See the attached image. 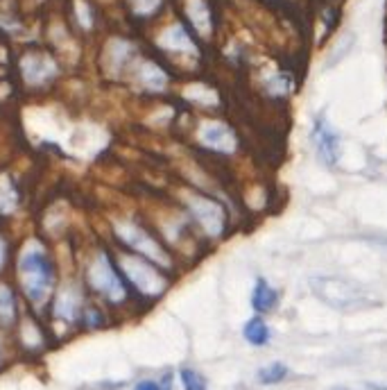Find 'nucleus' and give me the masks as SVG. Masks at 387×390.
Here are the masks:
<instances>
[{"mask_svg":"<svg viewBox=\"0 0 387 390\" xmlns=\"http://www.w3.org/2000/svg\"><path fill=\"white\" fill-rule=\"evenodd\" d=\"M18 279L25 290V295L32 304L41 307L50 297V290L55 284V270L50 257L46 254L43 246L39 243H28V248L21 252L18 257Z\"/></svg>","mask_w":387,"mask_h":390,"instance_id":"1","label":"nucleus"},{"mask_svg":"<svg viewBox=\"0 0 387 390\" xmlns=\"http://www.w3.org/2000/svg\"><path fill=\"white\" fill-rule=\"evenodd\" d=\"M86 279H89V286L107 302L122 304L127 300V282H124V275L120 273V268L114 263V259H111L107 252L95 254L89 265V273H86Z\"/></svg>","mask_w":387,"mask_h":390,"instance_id":"2","label":"nucleus"},{"mask_svg":"<svg viewBox=\"0 0 387 390\" xmlns=\"http://www.w3.org/2000/svg\"><path fill=\"white\" fill-rule=\"evenodd\" d=\"M120 273L127 277V282L141 292V295L147 297H159L161 292L168 288L166 277L159 273V265H154L152 261H147L139 254H129L124 252L120 257Z\"/></svg>","mask_w":387,"mask_h":390,"instance_id":"3","label":"nucleus"},{"mask_svg":"<svg viewBox=\"0 0 387 390\" xmlns=\"http://www.w3.org/2000/svg\"><path fill=\"white\" fill-rule=\"evenodd\" d=\"M116 236L120 238L124 248H129L134 254H139V257L152 261L159 268H166V270L172 268V259H170L168 250L161 246V243L149 234L145 227L124 221V223L116 225Z\"/></svg>","mask_w":387,"mask_h":390,"instance_id":"4","label":"nucleus"},{"mask_svg":"<svg viewBox=\"0 0 387 390\" xmlns=\"http://www.w3.org/2000/svg\"><path fill=\"white\" fill-rule=\"evenodd\" d=\"M186 209H189L191 218L197 223V227L211 238H220L227 229V211L224 206L216 200L206 198L199 193H189L184 198Z\"/></svg>","mask_w":387,"mask_h":390,"instance_id":"5","label":"nucleus"},{"mask_svg":"<svg viewBox=\"0 0 387 390\" xmlns=\"http://www.w3.org/2000/svg\"><path fill=\"white\" fill-rule=\"evenodd\" d=\"M310 288H313V292L319 300H324L335 309L354 307V304H360L367 295L360 286L340 277H313L310 279Z\"/></svg>","mask_w":387,"mask_h":390,"instance_id":"6","label":"nucleus"},{"mask_svg":"<svg viewBox=\"0 0 387 390\" xmlns=\"http://www.w3.org/2000/svg\"><path fill=\"white\" fill-rule=\"evenodd\" d=\"M310 137H313V145H315L317 157L324 166L333 168L335 164H338V159H340V134L331 127L327 118L324 116L315 118L313 134H310Z\"/></svg>","mask_w":387,"mask_h":390,"instance_id":"7","label":"nucleus"},{"mask_svg":"<svg viewBox=\"0 0 387 390\" xmlns=\"http://www.w3.org/2000/svg\"><path fill=\"white\" fill-rule=\"evenodd\" d=\"M199 143L213 152L231 154L235 150V134L229 125L220 123V120H208V123L199 127Z\"/></svg>","mask_w":387,"mask_h":390,"instance_id":"8","label":"nucleus"},{"mask_svg":"<svg viewBox=\"0 0 387 390\" xmlns=\"http://www.w3.org/2000/svg\"><path fill=\"white\" fill-rule=\"evenodd\" d=\"M279 290L274 288L265 277H258L256 284L252 288V297H249V302H252V309L258 313V315H265V313H272L277 311L279 307Z\"/></svg>","mask_w":387,"mask_h":390,"instance_id":"9","label":"nucleus"},{"mask_svg":"<svg viewBox=\"0 0 387 390\" xmlns=\"http://www.w3.org/2000/svg\"><path fill=\"white\" fill-rule=\"evenodd\" d=\"M23 75L25 80H28L30 84H41L46 80H50L57 73L55 64L50 62L48 57H41V55H30V57H25L23 59Z\"/></svg>","mask_w":387,"mask_h":390,"instance_id":"10","label":"nucleus"},{"mask_svg":"<svg viewBox=\"0 0 387 390\" xmlns=\"http://www.w3.org/2000/svg\"><path fill=\"white\" fill-rule=\"evenodd\" d=\"M80 304H82V300H80V292L75 290L73 286H68V288H61V292L57 295L55 313L59 315V318H64V320L73 322V320H78V315H80V309H82Z\"/></svg>","mask_w":387,"mask_h":390,"instance_id":"11","label":"nucleus"},{"mask_svg":"<svg viewBox=\"0 0 387 390\" xmlns=\"http://www.w3.org/2000/svg\"><path fill=\"white\" fill-rule=\"evenodd\" d=\"M243 338L254 347H265V345H270V340H272L270 325L260 318V315H254V318H249L243 325Z\"/></svg>","mask_w":387,"mask_h":390,"instance_id":"12","label":"nucleus"},{"mask_svg":"<svg viewBox=\"0 0 387 390\" xmlns=\"http://www.w3.org/2000/svg\"><path fill=\"white\" fill-rule=\"evenodd\" d=\"M161 46L168 48V51H186V53L195 51L189 32H186L181 26H172L170 30H166L164 36H161Z\"/></svg>","mask_w":387,"mask_h":390,"instance_id":"13","label":"nucleus"},{"mask_svg":"<svg viewBox=\"0 0 387 390\" xmlns=\"http://www.w3.org/2000/svg\"><path fill=\"white\" fill-rule=\"evenodd\" d=\"M16 320V297L9 286L0 284V325L9 327Z\"/></svg>","mask_w":387,"mask_h":390,"instance_id":"14","label":"nucleus"},{"mask_svg":"<svg viewBox=\"0 0 387 390\" xmlns=\"http://www.w3.org/2000/svg\"><path fill=\"white\" fill-rule=\"evenodd\" d=\"M288 365L281 363V361H274L270 365H265V368H260L258 370V384H263V386H274V384H281L285 381V376H288Z\"/></svg>","mask_w":387,"mask_h":390,"instance_id":"15","label":"nucleus"},{"mask_svg":"<svg viewBox=\"0 0 387 390\" xmlns=\"http://www.w3.org/2000/svg\"><path fill=\"white\" fill-rule=\"evenodd\" d=\"M179 379H181L184 390H208L206 379L197 370H193V368H181L179 370Z\"/></svg>","mask_w":387,"mask_h":390,"instance_id":"16","label":"nucleus"},{"mask_svg":"<svg viewBox=\"0 0 387 390\" xmlns=\"http://www.w3.org/2000/svg\"><path fill=\"white\" fill-rule=\"evenodd\" d=\"M189 14L197 26V30H202L206 34V30H208V9H206V5L202 3V0H193L191 7H189Z\"/></svg>","mask_w":387,"mask_h":390,"instance_id":"17","label":"nucleus"},{"mask_svg":"<svg viewBox=\"0 0 387 390\" xmlns=\"http://www.w3.org/2000/svg\"><path fill=\"white\" fill-rule=\"evenodd\" d=\"M141 80H143V84H147V87L159 89V87H164L166 75H164V73H161L157 66L145 64V66H143V70H141Z\"/></svg>","mask_w":387,"mask_h":390,"instance_id":"18","label":"nucleus"},{"mask_svg":"<svg viewBox=\"0 0 387 390\" xmlns=\"http://www.w3.org/2000/svg\"><path fill=\"white\" fill-rule=\"evenodd\" d=\"M5 198H7V206H9V211H11L16 206V191H14V186L9 184V179L0 181V209H3Z\"/></svg>","mask_w":387,"mask_h":390,"instance_id":"19","label":"nucleus"},{"mask_svg":"<svg viewBox=\"0 0 387 390\" xmlns=\"http://www.w3.org/2000/svg\"><path fill=\"white\" fill-rule=\"evenodd\" d=\"M102 322H105V315L100 313L95 307H86L84 309V325L86 327H100Z\"/></svg>","mask_w":387,"mask_h":390,"instance_id":"20","label":"nucleus"},{"mask_svg":"<svg viewBox=\"0 0 387 390\" xmlns=\"http://www.w3.org/2000/svg\"><path fill=\"white\" fill-rule=\"evenodd\" d=\"M267 87H270V91L272 93H277V95H283L285 91H288V78H283V75H279V78H274L270 84H267Z\"/></svg>","mask_w":387,"mask_h":390,"instance_id":"21","label":"nucleus"},{"mask_svg":"<svg viewBox=\"0 0 387 390\" xmlns=\"http://www.w3.org/2000/svg\"><path fill=\"white\" fill-rule=\"evenodd\" d=\"M134 390H159V381H154V379H141L139 384L134 386Z\"/></svg>","mask_w":387,"mask_h":390,"instance_id":"22","label":"nucleus"},{"mask_svg":"<svg viewBox=\"0 0 387 390\" xmlns=\"http://www.w3.org/2000/svg\"><path fill=\"white\" fill-rule=\"evenodd\" d=\"M172 379H174L172 372H166V374L159 379V390H172Z\"/></svg>","mask_w":387,"mask_h":390,"instance_id":"23","label":"nucleus"},{"mask_svg":"<svg viewBox=\"0 0 387 390\" xmlns=\"http://www.w3.org/2000/svg\"><path fill=\"white\" fill-rule=\"evenodd\" d=\"M5 257H7V246H5V238L0 236V268L5 263Z\"/></svg>","mask_w":387,"mask_h":390,"instance_id":"24","label":"nucleus"},{"mask_svg":"<svg viewBox=\"0 0 387 390\" xmlns=\"http://www.w3.org/2000/svg\"><path fill=\"white\" fill-rule=\"evenodd\" d=\"M367 390H387V386H381V384H367Z\"/></svg>","mask_w":387,"mask_h":390,"instance_id":"25","label":"nucleus"}]
</instances>
